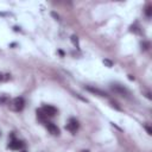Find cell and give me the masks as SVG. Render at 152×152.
I'll return each instance as SVG.
<instances>
[{
	"label": "cell",
	"mask_w": 152,
	"mask_h": 152,
	"mask_svg": "<svg viewBox=\"0 0 152 152\" xmlns=\"http://www.w3.org/2000/svg\"><path fill=\"white\" fill-rule=\"evenodd\" d=\"M24 106H25V101H24L23 97H15V99H13V100L11 101V103H10V108H11L12 110H14V112H20V110H23Z\"/></svg>",
	"instance_id": "6da1fadb"
},
{
	"label": "cell",
	"mask_w": 152,
	"mask_h": 152,
	"mask_svg": "<svg viewBox=\"0 0 152 152\" xmlns=\"http://www.w3.org/2000/svg\"><path fill=\"white\" fill-rule=\"evenodd\" d=\"M110 89H112L115 94H119V95L125 96V97H127V96L129 95L128 89H127V88H125V87H124V86H121V84H112V86H110Z\"/></svg>",
	"instance_id": "7a4b0ae2"
},
{
	"label": "cell",
	"mask_w": 152,
	"mask_h": 152,
	"mask_svg": "<svg viewBox=\"0 0 152 152\" xmlns=\"http://www.w3.org/2000/svg\"><path fill=\"white\" fill-rule=\"evenodd\" d=\"M24 142L23 141H20V140H18V139H15L14 138V135L13 134H11V141H10V144H8V147L11 148V150H14V151H19V150H21L23 147H24Z\"/></svg>",
	"instance_id": "3957f363"
},
{
	"label": "cell",
	"mask_w": 152,
	"mask_h": 152,
	"mask_svg": "<svg viewBox=\"0 0 152 152\" xmlns=\"http://www.w3.org/2000/svg\"><path fill=\"white\" fill-rule=\"evenodd\" d=\"M65 128L69 132H71L72 134H75L77 132V129H78V121L76 119H74V118H70L68 124H66V126H65Z\"/></svg>",
	"instance_id": "277c9868"
},
{
	"label": "cell",
	"mask_w": 152,
	"mask_h": 152,
	"mask_svg": "<svg viewBox=\"0 0 152 152\" xmlns=\"http://www.w3.org/2000/svg\"><path fill=\"white\" fill-rule=\"evenodd\" d=\"M42 110L45 113L46 116H55V115L57 114V108L53 107V106H50V104H45V106H43Z\"/></svg>",
	"instance_id": "5b68a950"
},
{
	"label": "cell",
	"mask_w": 152,
	"mask_h": 152,
	"mask_svg": "<svg viewBox=\"0 0 152 152\" xmlns=\"http://www.w3.org/2000/svg\"><path fill=\"white\" fill-rule=\"evenodd\" d=\"M46 128L52 135H58L59 134V128L52 122H46Z\"/></svg>",
	"instance_id": "8992f818"
},
{
	"label": "cell",
	"mask_w": 152,
	"mask_h": 152,
	"mask_svg": "<svg viewBox=\"0 0 152 152\" xmlns=\"http://www.w3.org/2000/svg\"><path fill=\"white\" fill-rule=\"evenodd\" d=\"M86 89L93 94H96L99 96H107V93L101 90V89H97V88H94V87H90V86H86Z\"/></svg>",
	"instance_id": "52a82bcc"
},
{
	"label": "cell",
	"mask_w": 152,
	"mask_h": 152,
	"mask_svg": "<svg viewBox=\"0 0 152 152\" xmlns=\"http://www.w3.org/2000/svg\"><path fill=\"white\" fill-rule=\"evenodd\" d=\"M36 113H37V118H38V119H39L40 121L45 122V120L48 119V116L45 115V113H44V112H43L42 109H37V112H36Z\"/></svg>",
	"instance_id": "ba28073f"
},
{
	"label": "cell",
	"mask_w": 152,
	"mask_h": 152,
	"mask_svg": "<svg viewBox=\"0 0 152 152\" xmlns=\"http://www.w3.org/2000/svg\"><path fill=\"white\" fill-rule=\"evenodd\" d=\"M8 100H10V99H8L7 95H4V94L0 95V104H5V103H7Z\"/></svg>",
	"instance_id": "9c48e42d"
},
{
	"label": "cell",
	"mask_w": 152,
	"mask_h": 152,
	"mask_svg": "<svg viewBox=\"0 0 152 152\" xmlns=\"http://www.w3.org/2000/svg\"><path fill=\"white\" fill-rule=\"evenodd\" d=\"M145 14H146V17H151V14H152V6H146V8H145Z\"/></svg>",
	"instance_id": "30bf717a"
},
{
	"label": "cell",
	"mask_w": 152,
	"mask_h": 152,
	"mask_svg": "<svg viewBox=\"0 0 152 152\" xmlns=\"http://www.w3.org/2000/svg\"><path fill=\"white\" fill-rule=\"evenodd\" d=\"M148 48H150V43H148V42H144V43H141V49L147 50Z\"/></svg>",
	"instance_id": "8fae6325"
},
{
	"label": "cell",
	"mask_w": 152,
	"mask_h": 152,
	"mask_svg": "<svg viewBox=\"0 0 152 152\" xmlns=\"http://www.w3.org/2000/svg\"><path fill=\"white\" fill-rule=\"evenodd\" d=\"M71 40H72V43H74L76 46H78V38H77L76 36H72V37H71Z\"/></svg>",
	"instance_id": "7c38bea8"
},
{
	"label": "cell",
	"mask_w": 152,
	"mask_h": 152,
	"mask_svg": "<svg viewBox=\"0 0 152 152\" xmlns=\"http://www.w3.org/2000/svg\"><path fill=\"white\" fill-rule=\"evenodd\" d=\"M103 63H104V64H106L107 66H109V68H110V66L113 65V62H110L109 59H103Z\"/></svg>",
	"instance_id": "4fadbf2b"
},
{
	"label": "cell",
	"mask_w": 152,
	"mask_h": 152,
	"mask_svg": "<svg viewBox=\"0 0 152 152\" xmlns=\"http://www.w3.org/2000/svg\"><path fill=\"white\" fill-rule=\"evenodd\" d=\"M144 128L146 129V132H147V134H150V135L152 134V129H151V127H150V126H147V125H145V126H144Z\"/></svg>",
	"instance_id": "5bb4252c"
},
{
	"label": "cell",
	"mask_w": 152,
	"mask_h": 152,
	"mask_svg": "<svg viewBox=\"0 0 152 152\" xmlns=\"http://www.w3.org/2000/svg\"><path fill=\"white\" fill-rule=\"evenodd\" d=\"M110 103H112V106H113V107H115V109H118V110H121V107H119L116 102H114V101H110Z\"/></svg>",
	"instance_id": "9a60e30c"
},
{
	"label": "cell",
	"mask_w": 152,
	"mask_h": 152,
	"mask_svg": "<svg viewBox=\"0 0 152 152\" xmlns=\"http://www.w3.org/2000/svg\"><path fill=\"white\" fill-rule=\"evenodd\" d=\"M51 15H52V17H55V18H56V19H57V20H58V19H59V17H58V14H56V13H55V12H52V13H51Z\"/></svg>",
	"instance_id": "2e32d148"
},
{
	"label": "cell",
	"mask_w": 152,
	"mask_h": 152,
	"mask_svg": "<svg viewBox=\"0 0 152 152\" xmlns=\"http://www.w3.org/2000/svg\"><path fill=\"white\" fill-rule=\"evenodd\" d=\"M4 80H5V76H4L2 74H0V82H1V81H4Z\"/></svg>",
	"instance_id": "e0dca14e"
},
{
	"label": "cell",
	"mask_w": 152,
	"mask_h": 152,
	"mask_svg": "<svg viewBox=\"0 0 152 152\" xmlns=\"http://www.w3.org/2000/svg\"><path fill=\"white\" fill-rule=\"evenodd\" d=\"M128 80H131V81H132V80H134V77H133L132 75H128Z\"/></svg>",
	"instance_id": "ac0fdd59"
},
{
	"label": "cell",
	"mask_w": 152,
	"mask_h": 152,
	"mask_svg": "<svg viewBox=\"0 0 152 152\" xmlns=\"http://www.w3.org/2000/svg\"><path fill=\"white\" fill-rule=\"evenodd\" d=\"M81 152H89L88 150H83V151H81Z\"/></svg>",
	"instance_id": "d6986e66"
},
{
	"label": "cell",
	"mask_w": 152,
	"mask_h": 152,
	"mask_svg": "<svg viewBox=\"0 0 152 152\" xmlns=\"http://www.w3.org/2000/svg\"><path fill=\"white\" fill-rule=\"evenodd\" d=\"M21 152H26V151H21Z\"/></svg>",
	"instance_id": "ffe728a7"
}]
</instances>
